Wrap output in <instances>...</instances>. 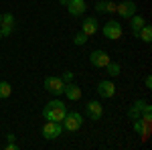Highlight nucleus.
I'll return each instance as SVG.
<instances>
[{"instance_id":"nucleus-23","label":"nucleus","mask_w":152,"mask_h":150,"mask_svg":"<svg viewBox=\"0 0 152 150\" xmlns=\"http://www.w3.org/2000/svg\"><path fill=\"white\" fill-rule=\"evenodd\" d=\"M16 148H18V146H16L14 142H8V144H6V150H16Z\"/></svg>"},{"instance_id":"nucleus-5","label":"nucleus","mask_w":152,"mask_h":150,"mask_svg":"<svg viewBox=\"0 0 152 150\" xmlns=\"http://www.w3.org/2000/svg\"><path fill=\"white\" fill-rule=\"evenodd\" d=\"M45 89H47L49 93H55V95H61L63 93V89H65V83H63V79L61 77H55V75H49V77H45Z\"/></svg>"},{"instance_id":"nucleus-4","label":"nucleus","mask_w":152,"mask_h":150,"mask_svg":"<svg viewBox=\"0 0 152 150\" xmlns=\"http://www.w3.org/2000/svg\"><path fill=\"white\" fill-rule=\"evenodd\" d=\"M61 134H63V124L61 122H51V120H47L43 124V136L47 140H55Z\"/></svg>"},{"instance_id":"nucleus-20","label":"nucleus","mask_w":152,"mask_h":150,"mask_svg":"<svg viewBox=\"0 0 152 150\" xmlns=\"http://www.w3.org/2000/svg\"><path fill=\"white\" fill-rule=\"evenodd\" d=\"M73 43H75V45H77V47H83V45H85V43H87V35H85L83 31H79L77 35L73 37Z\"/></svg>"},{"instance_id":"nucleus-22","label":"nucleus","mask_w":152,"mask_h":150,"mask_svg":"<svg viewBox=\"0 0 152 150\" xmlns=\"http://www.w3.org/2000/svg\"><path fill=\"white\" fill-rule=\"evenodd\" d=\"M144 85H146L148 89L152 87V77H150V75H146V79H144Z\"/></svg>"},{"instance_id":"nucleus-11","label":"nucleus","mask_w":152,"mask_h":150,"mask_svg":"<svg viewBox=\"0 0 152 150\" xmlns=\"http://www.w3.org/2000/svg\"><path fill=\"white\" fill-rule=\"evenodd\" d=\"M81 31H83V33H85L87 37H94L95 33L99 31V20H97L95 16H87V18H83Z\"/></svg>"},{"instance_id":"nucleus-2","label":"nucleus","mask_w":152,"mask_h":150,"mask_svg":"<svg viewBox=\"0 0 152 150\" xmlns=\"http://www.w3.org/2000/svg\"><path fill=\"white\" fill-rule=\"evenodd\" d=\"M63 124V130H69V132H77L79 128L83 126V116L79 112H67L65 118L61 120Z\"/></svg>"},{"instance_id":"nucleus-1","label":"nucleus","mask_w":152,"mask_h":150,"mask_svg":"<svg viewBox=\"0 0 152 150\" xmlns=\"http://www.w3.org/2000/svg\"><path fill=\"white\" fill-rule=\"evenodd\" d=\"M67 114V108L65 104L61 102V100H53V102H49L45 108H43V116H45V120H51V122H61L63 118Z\"/></svg>"},{"instance_id":"nucleus-6","label":"nucleus","mask_w":152,"mask_h":150,"mask_svg":"<svg viewBox=\"0 0 152 150\" xmlns=\"http://www.w3.org/2000/svg\"><path fill=\"white\" fill-rule=\"evenodd\" d=\"M110 61H112V59H110V55H107L105 51H102V49H97V51H91V53H89V63H91L94 67L104 69Z\"/></svg>"},{"instance_id":"nucleus-12","label":"nucleus","mask_w":152,"mask_h":150,"mask_svg":"<svg viewBox=\"0 0 152 150\" xmlns=\"http://www.w3.org/2000/svg\"><path fill=\"white\" fill-rule=\"evenodd\" d=\"M97 93H99V97H114V93H116V85H114V81H107V79H104V81H99L97 83Z\"/></svg>"},{"instance_id":"nucleus-17","label":"nucleus","mask_w":152,"mask_h":150,"mask_svg":"<svg viewBox=\"0 0 152 150\" xmlns=\"http://www.w3.org/2000/svg\"><path fill=\"white\" fill-rule=\"evenodd\" d=\"M136 39H140L142 43H150V41H152V26H150V24H144Z\"/></svg>"},{"instance_id":"nucleus-16","label":"nucleus","mask_w":152,"mask_h":150,"mask_svg":"<svg viewBox=\"0 0 152 150\" xmlns=\"http://www.w3.org/2000/svg\"><path fill=\"white\" fill-rule=\"evenodd\" d=\"M146 24V20L142 18V16H138V14H134V16H130V26H132V33H134V37H138V33H140V29Z\"/></svg>"},{"instance_id":"nucleus-26","label":"nucleus","mask_w":152,"mask_h":150,"mask_svg":"<svg viewBox=\"0 0 152 150\" xmlns=\"http://www.w3.org/2000/svg\"><path fill=\"white\" fill-rule=\"evenodd\" d=\"M0 20H2V14H0Z\"/></svg>"},{"instance_id":"nucleus-18","label":"nucleus","mask_w":152,"mask_h":150,"mask_svg":"<svg viewBox=\"0 0 152 150\" xmlns=\"http://www.w3.org/2000/svg\"><path fill=\"white\" fill-rule=\"evenodd\" d=\"M12 93V87L8 81H0V100H6V97H10Z\"/></svg>"},{"instance_id":"nucleus-14","label":"nucleus","mask_w":152,"mask_h":150,"mask_svg":"<svg viewBox=\"0 0 152 150\" xmlns=\"http://www.w3.org/2000/svg\"><path fill=\"white\" fill-rule=\"evenodd\" d=\"M0 31H2V37H8L14 31V16L10 12L2 14V20H0Z\"/></svg>"},{"instance_id":"nucleus-25","label":"nucleus","mask_w":152,"mask_h":150,"mask_svg":"<svg viewBox=\"0 0 152 150\" xmlns=\"http://www.w3.org/2000/svg\"><path fill=\"white\" fill-rule=\"evenodd\" d=\"M0 41H2V31H0Z\"/></svg>"},{"instance_id":"nucleus-21","label":"nucleus","mask_w":152,"mask_h":150,"mask_svg":"<svg viewBox=\"0 0 152 150\" xmlns=\"http://www.w3.org/2000/svg\"><path fill=\"white\" fill-rule=\"evenodd\" d=\"M61 79H63V83H69V81H73V73H71V71H65V73L61 75Z\"/></svg>"},{"instance_id":"nucleus-8","label":"nucleus","mask_w":152,"mask_h":150,"mask_svg":"<svg viewBox=\"0 0 152 150\" xmlns=\"http://www.w3.org/2000/svg\"><path fill=\"white\" fill-rule=\"evenodd\" d=\"M136 10H138V6H136L134 0H124V2L118 4V8H116V12L122 16V18H130V16H134Z\"/></svg>"},{"instance_id":"nucleus-24","label":"nucleus","mask_w":152,"mask_h":150,"mask_svg":"<svg viewBox=\"0 0 152 150\" xmlns=\"http://www.w3.org/2000/svg\"><path fill=\"white\" fill-rule=\"evenodd\" d=\"M59 2H61V4H67V2H69V0H59Z\"/></svg>"},{"instance_id":"nucleus-13","label":"nucleus","mask_w":152,"mask_h":150,"mask_svg":"<svg viewBox=\"0 0 152 150\" xmlns=\"http://www.w3.org/2000/svg\"><path fill=\"white\" fill-rule=\"evenodd\" d=\"M65 6H67V10H69L71 16H81L83 12L87 10V4H85V0H69Z\"/></svg>"},{"instance_id":"nucleus-19","label":"nucleus","mask_w":152,"mask_h":150,"mask_svg":"<svg viewBox=\"0 0 152 150\" xmlns=\"http://www.w3.org/2000/svg\"><path fill=\"white\" fill-rule=\"evenodd\" d=\"M105 69H107V75H110V77H118L120 71H122V67H120L118 63H114V61H110V63L105 65Z\"/></svg>"},{"instance_id":"nucleus-9","label":"nucleus","mask_w":152,"mask_h":150,"mask_svg":"<svg viewBox=\"0 0 152 150\" xmlns=\"http://www.w3.org/2000/svg\"><path fill=\"white\" fill-rule=\"evenodd\" d=\"M85 116H87L89 120H99V118L104 116V108H102V104L95 102V100L87 102V104H85Z\"/></svg>"},{"instance_id":"nucleus-15","label":"nucleus","mask_w":152,"mask_h":150,"mask_svg":"<svg viewBox=\"0 0 152 150\" xmlns=\"http://www.w3.org/2000/svg\"><path fill=\"white\" fill-rule=\"evenodd\" d=\"M118 8L116 2H112V0H99L97 4H95V10L97 12H107V14H114Z\"/></svg>"},{"instance_id":"nucleus-3","label":"nucleus","mask_w":152,"mask_h":150,"mask_svg":"<svg viewBox=\"0 0 152 150\" xmlns=\"http://www.w3.org/2000/svg\"><path fill=\"white\" fill-rule=\"evenodd\" d=\"M102 33H104L105 39H110V41H118V39L122 37V24L118 23V20H107V23L102 26Z\"/></svg>"},{"instance_id":"nucleus-7","label":"nucleus","mask_w":152,"mask_h":150,"mask_svg":"<svg viewBox=\"0 0 152 150\" xmlns=\"http://www.w3.org/2000/svg\"><path fill=\"white\" fill-rule=\"evenodd\" d=\"M148 112H152L150 104H148L146 100H138V102H136V104L128 110V116L132 118V120H138L142 114H148Z\"/></svg>"},{"instance_id":"nucleus-10","label":"nucleus","mask_w":152,"mask_h":150,"mask_svg":"<svg viewBox=\"0 0 152 150\" xmlns=\"http://www.w3.org/2000/svg\"><path fill=\"white\" fill-rule=\"evenodd\" d=\"M63 93L67 95V100H69V102H79V100H81V95H83L81 87H79L77 83H73V81L65 83V89H63Z\"/></svg>"}]
</instances>
